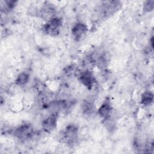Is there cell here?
I'll list each match as a JSON object with an SVG mask.
<instances>
[{
    "instance_id": "obj_1",
    "label": "cell",
    "mask_w": 154,
    "mask_h": 154,
    "mask_svg": "<svg viewBox=\"0 0 154 154\" xmlns=\"http://www.w3.org/2000/svg\"><path fill=\"white\" fill-rule=\"evenodd\" d=\"M78 127L74 124L68 125L61 132L63 141L69 146H73L77 143L78 139Z\"/></svg>"
},
{
    "instance_id": "obj_2",
    "label": "cell",
    "mask_w": 154,
    "mask_h": 154,
    "mask_svg": "<svg viewBox=\"0 0 154 154\" xmlns=\"http://www.w3.org/2000/svg\"><path fill=\"white\" fill-rule=\"evenodd\" d=\"M63 25V20L58 17H54L48 20L43 26L44 33L51 35L57 36L60 34L61 28Z\"/></svg>"
},
{
    "instance_id": "obj_3",
    "label": "cell",
    "mask_w": 154,
    "mask_h": 154,
    "mask_svg": "<svg viewBox=\"0 0 154 154\" xmlns=\"http://www.w3.org/2000/svg\"><path fill=\"white\" fill-rule=\"evenodd\" d=\"M14 136L19 140H28L34 135L33 127L29 123H24L16 128L13 132Z\"/></svg>"
},
{
    "instance_id": "obj_4",
    "label": "cell",
    "mask_w": 154,
    "mask_h": 154,
    "mask_svg": "<svg viewBox=\"0 0 154 154\" xmlns=\"http://www.w3.org/2000/svg\"><path fill=\"white\" fill-rule=\"evenodd\" d=\"M80 82L88 89H91L96 82V78L92 72L89 70H85L79 73Z\"/></svg>"
},
{
    "instance_id": "obj_5",
    "label": "cell",
    "mask_w": 154,
    "mask_h": 154,
    "mask_svg": "<svg viewBox=\"0 0 154 154\" xmlns=\"http://www.w3.org/2000/svg\"><path fill=\"white\" fill-rule=\"evenodd\" d=\"M88 28L86 24L82 22H77L72 26L71 33L73 37L77 41L81 40L86 34Z\"/></svg>"
},
{
    "instance_id": "obj_6",
    "label": "cell",
    "mask_w": 154,
    "mask_h": 154,
    "mask_svg": "<svg viewBox=\"0 0 154 154\" xmlns=\"http://www.w3.org/2000/svg\"><path fill=\"white\" fill-rule=\"evenodd\" d=\"M57 125V115L51 114L49 117L45 119L42 123V126L43 129L46 132L53 131Z\"/></svg>"
},
{
    "instance_id": "obj_7",
    "label": "cell",
    "mask_w": 154,
    "mask_h": 154,
    "mask_svg": "<svg viewBox=\"0 0 154 154\" xmlns=\"http://www.w3.org/2000/svg\"><path fill=\"white\" fill-rule=\"evenodd\" d=\"M112 108L109 100H106L100 106L98 109V114L103 119H106L111 117Z\"/></svg>"
},
{
    "instance_id": "obj_8",
    "label": "cell",
    "mask_w": 154,
    "mask_h": 154,
    "mask_svg": "<svg viewBox=\"0 0 154 154\" xmlns=\"http://www.w3.org/2000/svg\"><path fill=\"white\" fill-rule=\"evenodd\" d=\"M55 12V10L51 4H45L40 10V15L48 21L54 17Z\"/></svg>"
},
{
    "instance_id": "obj_9",
    "label": "cell",
    "mask_w": 154,
    "mask_h": 154,
    "mask_svg": "<svg viewBox=\"0 0 154 154\" xmlns=\"http://www.w3.org/2000/svg\"><path fill=\"white\" fill-rule=\"evenodd\" d=\"M153 100V94L152 91H144L141 97V103L144 106L150 105Z\"/></svg>"
},
{
    "instance_id": "obj_10",
    "label": "cell",
    "mask_w": 154,
    "mask_h": 154,
    "mask_svg": "<svg viewBox=\"0 0 154 154\" xmlns=\"http://www.w3.org/2000/svg\"><path fill=\"white\" fill-rule=\"evenodd\" d=\"M29 76L27 73L22 72L17 76L15 80V83L17 85L23 86L26 84H27V82L29 81Z\"/></svg>"
},
{
    "instance_id": "obj_11",
    "label": "cell",
    "mask_w": 154,
    "mask_h": 154,
    "mask_svg": "<svg viewBox=\"0 0 154 154\" xmlns=\"http://www.w3.org/2000/svg\"><path fill=\"white\" fill-rule=\"evenodd\" d=\"M91 100H86L85 101L82 106V109L83 112L86 114H90L93 111L94 109V105Z\"/></svg>"
},
{
    "instance_id": "obj_12",
    "label": "cell",
    "mask_w": 154,
    "mask_h": 154,
    "mask_svg": "<svg viewBox=\"0 0 154 154\" xmlns=\"http://www.w3.org/2000/svg\"><path fill=\"white\" fill-rule=\"evenodd\" d=\"M154 7L153 1H147L144 3L143 10L144 12H150L153 10Z\"/></svg>"
}]
</instances>
